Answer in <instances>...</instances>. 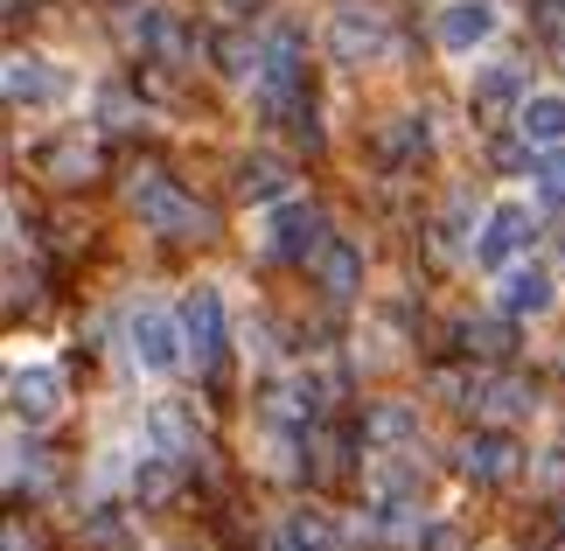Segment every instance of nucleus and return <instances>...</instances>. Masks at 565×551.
I'll return each instance as SVG.
<instances>
[{
    "instance_id": "6e6552de",
    "label": "nucleus",
    "mask_w": 565,
    "mask_h": 551,
    "mask_svg": "<svg viewBox=\"0 0 565 551\" xmlns=\"http://www.w3.org/2000/svg\"><path fill=\"white\" fill-rule=\"evenodd\" d=\"M516 468H524V454H516V439H510V433H475L468 447H461V475H468V481H482V489H503Z\"/></svg>"
},
{
    "instance_id": "dca6fc26",
    "label": "nucleus",
    "mask_w": 565,
    "mask_h": 551,
    "mask_svg": "<svg viewBox=\"0 0 565 551\" xmlns=\"http://www.w3.org/2000/svg\"><path fill=\"white\" fill-rule=\"evenodd\" d=\"M8 98L14 105H56L63 98V77L42 56H8Z\"/></svg>"
},
{
    "instance_id": "39448f33",
    "label": "nucleus",
    "mask_w": 565,
    "mask_h": 551,
    "mask_svg": "<svg viewBox=\"0 0 565 551\" xmlns=\"http://www.w3.org/2000/svg\"><path fill=\"white\" fill-rule=\"evenodd\" d=\"M524 245H531V210L524 203H495L489 231L475 237V266H482V273H510V258Z\"/></svg>"
},
{
    "instance_id": "4468645a",
    "label": "nucleus",
    "mask_w": 565,
    "mask_h": 551,
    "mask_svg": "<svg viewBox=\"0 0 565 551\" xmlns=\"http://www.w3.org/2000/svg\"><path fill=\"white\" fill-rule=\"evenodd\" d=\"M524 98H531L524 63H495V71H482V84H475V113H482V119L510 113V105H524Z\"/></svg>"
},
{
    "instance_id": "4be33fe9",
    "label": "nucleus",
    "mask_w": 565,
    "mask_h": 551,
    "mask_svg": "<svg viewBox=\"0 0 565 551\" xmlns=\"http://www.w3.org/2000/svg\"><path fill=\"white\" fill-rule=\"evenodd\" d=\"M531 174H537V203L565 210V147H545V161H537Z\"/></svg>"
},
{
    "instance_id": "f03ea898",
    "label": "nucleus",
    "mask_w": 565,
    "mask_h": 551,
    "mask_svg": "<svg viewBox=\"0 0 565 551\" xmlns=\"http://www.w3.org/2000/svg\"><path fill=\"white\" fill-rule=\"evenodd\" d=\"M252 98H258L266 119H294L300 105H308V84H300V42L294 35H273V50H266V63H258V77H252Z\"/></svg>"
},
{
    "instance_id": "b1692460",
    "label": "nucleus",
    "mask_w": 565,
    "mask_h": 551,
    "mask_svg": "<svg viewBox=\"0 0 565 551\" xmlns=\"http://www.w3.org/2000/svg\"><path fill=\"white\" fill-rule=\"evenodd\" d=\"M363 433H371V439H412V433H419V418H412L405 405H377L371 418H363Z\"/></svg>"
},
{
    "instance_id": "ddd939ff",
    "label": "nucleus",
    "mask_w": 565,
    "mask_h": 551,
    "mask_svg": "<svg viewBox=\"0 0 565 551\" xmlns=\"http://www.w3.org/2000/svg\"><path fill=\"white\" fill-rule=\"evenodd\" d=\"M516 134L531 147H558L565 140V92H531L516 105Z\"/></svg>"
},
{
    "instance_id": "0eeeda50",
    "label": "nucleus",
    "mask_w": 565,
    "mask_h": 551,
    "mask_svg": "<svg viewBox=\"0 0 565 551\" xmlns=\"http://www.w3.org/2000/svg\"><path fill=\"white\" fill-rule=\"evenodd\" d=\"M126 336H134V357H140L147 370H175V363H182V342H189L182 328L161 315V307H140V315L126 321Z\"/></svg>"
},
{
    "instance_id": "5701e85b",
    "label": "nucleus",
    "mask_w": 565,
    "mask_h": 551,
    "mask_svg": "<svg viewBox=\"0 0 565 551\" xmlns=\"http://www.w3.org/2000/svg\"><path fill=\"white\" fill-rule=\"evenodd\" d=\"M461 336H468V357H510V321H468L461 328Z\"/></svg>"
},
{
    "instance_id": "9b49d317",
    "label": "nucleus",
    "mask_w": 565,
    "mask_h": 551,
    "mask_svg": "<svg viewBox=\"0 0 565 551\" xmlns=\"http://www.w3.org/2000/svg\"><path fill=\"white\" fill-rule=\"evenodd\" d=\"M495 35V8L489 0H447L440 8V50H475Z\"/></svg>"
},
{
    "instance_id": "a211bd4d",
    "label": "nucleus",
    "mask_w": 565,
    "mask_h": 551,
    "mask_svg": "<svg viewBox=\"0 0 565 551\" xmlns=\"http://www.w3.org/2000/svg\"><path fill=\"white\" fill-rule=\"evenodd\" d=\"M182 489V468H175V454H147L140 468H134V502L140 510H161L168 496Z\"/></svg>"
},
{
    "instance_id": "cd10ccee",
    "label": "nucleus",
    "mask_w": 565,
    "mask_h": 551,
    "mask_svg": "<svg viewBox=\"0 0 565 551\" xmlns=\"http://www.w3.org/2000/svg\"><path fill=\"white\" fill-rule=\"evenodd\" d=\"M224 8H231V14H258V8H266V0H224Z\"/></svg>"
},
{
    "instance_id": "f257e3e1",
    "label": "nucleus",
    "mask_w": 565,
    "mask_h": 551,
    "mask_svg": "<svg viewBox=\"0 0 565 551\" xmlns=\"http://www.w3.org/2000/svg\"><path fill=\"white\" fill-rule=\"evenodd\" d=\"M126 203H134V216H140L147 231H161V237H210L216 231V210L195 203V195H182L161 168H147L140 182L126 189Z\"/></svg>"
},
{
    "instance_id": "6ab92c4d",
    "label": "nucleus",
    "mask_w": 565,
    "mask_h": 551,
    "mask_svg": "<svg viewBox=\"0 0 565 551\" xmlns=\"http://www.w3.org/2000/svg\"><path fill=\"white\" fill-rule=\"evenodd\" d=\"M266 551H335V531H329V517H321V510H294V517L273 531Z\"/></svg>"
},
{
    "instance_id": "393cba45",
    "label": "nucleus",
    "mask_w": 565,
    "mask_h": 551,
    "mask_svg": "<svg viewBox=\"0 0 565 551\" xmlns=\"http://www.w3.org/2000/svg\"><path fill=\"white\" fill-rule=\"evenodd\" d=\"M92 544H105V551H126V531H119L113 517H98V523H92Z\"/></svg>"
},
{
    "instance_id": "2eb2a0df",
    "label": "nucleus",
    "mask_w": 565,
    "mask_h": 551,
    "mask_svg": "<svg viewBox=\"0 0 565 551\" xmlns=\"http://www.w3.org/2000/svg\"><path fill=\"white\" fill-rule=\"evenodd\" d=\"M147 433L161 439V454H203V426L189 418V405H175V399H161L154 412H147Z\"/></svg>"
},
{
    "instance_id": "7ed1b4c3",
    "label": "nucleus",
    "mask_w": 565,
    "mask_h": 551,
    "mask_svg": "<svg viewBox=\"0 0 565 551\" xmlns=\"http://www.w3.org/2000/svg\"><path fill=\"white\" fill-rule=\"evenodd\" d=\"M329 50H335V63H377V56L391 50V21H384V8H371V0H350V8H335V21H329Z\"/></svg>"
},
{
    "instance_id": "bb28decb",
    "label": "nucleus",
    "mask_w": 565,
    "mask_h": 551,
    "mask_svg": "<svg viewBox=\"0 0 565 551\" xmlns=\"http://www.w3.org/2000/svg\"><path fill=\"white\" fill-rule=\"evenodd\" d=\"M8 551H35V538L21 531V523H8Z\"/></svg>"
},
{
    "instance_id": "f8f14e48",
    "label": "nucleus",
    "mask_w": 565,
    "mask_h": 551,
    "mask_svg": "<svg viewBox=\"0 0 565 551\" xmlns=\"http://www.w3.org/2000/svg\"><path fill=\"white\" fill-rule=\"evenodd\" d=\"M315 279H321V294H329V300H350L356 286H363V252L342 245V237H329V245L315 252Z\"/></svg>"
},
{
    "instance_id": "9d476101",
    "label": "nucleus",
    "mask_w": 565,
    "mask_h": 551,
    "mask_svg": "<svg viewBox=\"0 0 565 551\" xmlns=\"http://www.w3.org/2000/svg\"><path fill=\"white\" fill-rule=\"evenodd\" d=\"M35 168L50 174V182L77 189V182H92V174H98V140H84V134H63V140H50V147L35 153Z\"/></svg>"
},
{
    "instance_id": "20e7f679",
    "label": "nucleus",
    "mask_w": 565,
    "mask_h": 551,
    "mask_svg": "<svg viewBox=\"0 0 565 551\" xmlns=\"http://www.w3.org/2000/svg\"><path fill=\"white\" fill-rule=\"evenodd\" d=\"M329 245V224H321L315 203H279L273 224H266V252L287 258V266H308V258Z\"/></svg>"
},
{
    "instance_id": "1a4fd4ad",
    "label": "nucleus",
    "mask_w": 565,
    "mask_h": 551,
    "mask_svg": "<svg viewBox=\"0 0 565 551\" xmlns=\"http://www.w3.org/2000/svg\"><path fill=\"white\" fill-rule=\"evenodd\" d=\"M63 405V378L50 363H35V370H14L8 378V412L14 418H29V426H42V418H50Z\"/></svg>"
},
{
    "instance_id": "412c9836",
    "label": "nucleus",
    "mask_w": 565,
    "mask_h": 551,
    "mask_svg": "<svg viewBox=\"0 0 565 551\" xmlns=\"http://www.w3.org/2000/svg\"><path fill=\"white\" fill-rule=\"evenodd\" d=\"M426 147H433V134H426V119H419V113H398V119L384 126V153H391L398 168H405V161H419Z\"/></svg>"
},
{
    "instance_id": "423d86ee",
    "label": "nucleus",
    "mask_w": 565,
    "mask_h": 551,
    "mask_svg": "<svg viewBox=\"0 0 565 551\" xmlns=\"http://www.w3.org/2000/svg\"><path fill=\"white\" fill-rule=\"evenodd\" d=\"M182 336L195 349V370H216V357H224V300H216V286H195L182 300Z\"/></svg>"
},
{
    "instance_id": "aec40b11",
    "label": "nucleus",
    "mask_w": 565,
    "mask_h": 551,
    "mask_svg": "<svg viewBox=\"0 0 565 551\" xmlns=\"http://www.w3.org/2000/svg\"><path fill=\"white\" fill-rule=\"evenodd\" d=\"M287 189H294V174L279 161H245L237 168V195H245V203H279Z\"/></svg>"
},
{
    "instance_id": "f3484780",
    "label": "nucleus",
    "mask_w": 565,
    "mask_h": 551,
    "mask_svg": "<svg viewBox=\"0 0 565 551\" xmlns=\"http://www.w3.org/2000/svg\"><path fill=\"white\" fill-rule=\"evenodd\" d=\"M552 307V273L545 266H510L503 273V315H545Z\"/></svg>"
},
{
    "instance_id": "a878e982",
    "label": "nucleus",
    "mask_w": 565,
    "mask_h": 551,
    "mask_svg": "<svg viewBox=\"0 0 565 551\" xmlns=\"http://www.w3.org/2000/svg\"><path fill=\"white\" fill-rule=\"evenodd\" d=\"M426 551H468V538L454 523H440V531H426Z\"/></svg>"
}]
</instances>
